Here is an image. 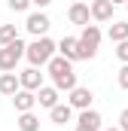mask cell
I'll return each mask as SVG.
<instances>
[{
	"label": "cell",
	"instance_id": "obj_1",
	"mask_svg": "<svg viewBox=\"0 0 128 131\" xmlns=\"http://www.w3.org/2000/svg\"><path fill=\"white\" fill-rule=\"evenodd\" d=\"M49 76H52V85L58 89V92H70V89H76V73H73V64L61 58V55H52L49 58Z\"/></svg>",
	"mask_w": 128,
	"mask_h": 131
},
{
	"label": "cell",
	"instance_id": "obj_2",
	"mask_svg": "<svg viewBox=\"0 0 128 131\" xmlns=\"http://www.w3.org/2000/svg\"><path fill=\"white\" fill-rule=\"evenodd\" d=\"M98 46H101V28H98V25H82V34L76 37L79 61H92L98 55Z\"/></svg>",
	"mask_w": 128,
	"mask_h": 131
},
{
	"label": "cell",
	"instance_id": "obj_3",
	"mask_svg": "<svg viewBox=\"0 0 128 131\" xmlns=\"http://www.w3.org/2000/svg\"><path fill=\"white\" fill-rule=\"evenodd\" d=\"M55 55V43L49 40V37H37L31 46L25 49V58L31 61V67H43L49 64V58Z\"/></svg>",
	"mask_w": 128,
	"mask_h": 131
},
{
	"label": "cell",
	"instance_id": "obj_4",
	"mask_svg": "<svg viewBox=\"0 0 128 131\" xmlns=\"http://www.w3.org/2000/svg\"><path fill=\"white\" fill-rule=\"evenodd\" d=\"M25 49H28V46H25V40H22V37H15L12 43H6V46L0 49V70H3V73L15 70V64L25 58Z\"/></svg>",
	"mask_w": 128,
	"mask_h": 131
},
{
	"label": "cell",
	"instance_id": "obj_5",
	"mask_svg": "<svg viewBox=\"0 0 128 131\" xmlns=\"http://www.w3.org/2000/svg\"><path fill=\"white\" fill-rule=\"evenodd\" d=\"M25 28H28V34H34V37H46L49 28H52V21H49V15L40 9V12H31V15H28Z\"/></svg>",
	"mask_w": 128,
	"mask_h": 131
},
{
	"label": "cell",
	"instance_id": "obj_6",
	"mask_svg": "<svg viewBox=\"0 0 128 131\" xmlns=\"http://www.w3.org/2000/svg\"><path fill=\"white\" fill-rule=\"evenodd\" d=\"M67 95H70V98H67V104H70L73 110H89V107H92V101H95L92 89H86V85H76V89H70Z\"/></svg>",
	"mask_w": 128,
	"mask_h": 131
},
{
	"label": "cell",
	"instance_id": "obj_7",
	"mask_svg": "<svg viewBox=\"0 0 128 131\" xmlns=\"http://www.w3.org/2000/svg\"><path fill=\"white\" fill-rule=\"evenodd\" d=\"M67 18H70V25H89V18H92V12H89V3H82V0H73L70 3V9H67Z\"/></svg>",
	"mask_w": 128,
	"mask_h": 131
},
{
	"label": "cell",
	"instance_id": "obj_8",
	"mask_svg": "<svg viewBox=\"0 0 128 131\" xmlns=\"http://www.w3.org/2000/svg\"><path fill=\"white\" fill-rule=\"evenodd\" d=\"M113 3L110 0H92L89 3V12H92V18L95 21H113Z\"/></svg>",
	"mask_w": 128,
	"mask_h": 131
},
{
	"label": "cell",
	"instance_id": "obj_9",
	"mask_svg": "<svg viewBox=\"0 0 128 131\" xmlns=\"http://www.w3.org/2000/svg\"><path fill=\"white\" fill-rule=\"evenodd\" d=\"M18 85L28 89V92H37V89L43 85V73H40V67H28V70H22V73H18Z\"/></svg>",
	"mask_w": 128,
	"mask_h": 131
},
{
	"label": "cell",
	"instance_id": "obj_10",
	"mask_svg": "<svg viewBox=\"0 0 128 131\" xmlns=\"http://www.w3.org/2000/svg\"><path fill=\"white\" fill-rule=\"evenodd\" d=\"M34 104H37V95H34V92H28V89H18V92L12 95V107H15L18 113L34 110Z\"/></svg>",
	"mask_w": 128,
	"mask_h": 131
},
{
	"label": "cell",
	"instance_id": "obj_11",
	"mask_svg": "<svg viewBox=\"0 0 128 131\" xmlns=\"http://www.w3.org/2000/svg\"><path fill=\"white\" fill-rule=\"evenodd\" d=\"M34 95H37V104L46 107V110H52V107L58 104V89H55V85H40Z\"/></svg>",
	"mask_w": 128,
	"mask_h": 131
},
{
	"label": "cell",
	"instance_id": "obj_12",
	"mask_svg": "<svg viewBox=\"0 0 128 131\" xmlns=\"http://www.w3.org/2000/svg\"><path fill=\"white\" fill-rule=\"evenodd\" d=\"M55 52H61V58H67V61H79V52H76V37H64L61 43H55Z\"/></svg>",
	"mask_w": 128,
	"mask_h": 131
},
{
	"label": "cell",
	"instance_id": "obj_13",
	"mask_svg": "<svg viewBox=\"0 0 128 131\" xmlns=\"http://www.w3.org/2000/svg\"><path fill=\"white\" fill-rule=\"evenodd\" d=\"M49 119H52L55 125H67V122L73 119V107H70V104H55V107L49 110Z\"/></svg>",
	"mask_w": 128,
	"mask_h": 131
},
{
	"label": "cell",
	"instance_id": "obj_14",
	"mask_svg": "<svg viewBox=\"0 0 128 131\" xmlns=\"http://www.w3.org/2000/svg\"><path fill=\"white\" fill-rule=\"evenodd\" d=\"M101 122H104V119H101L98 110H92V107H89V110H79V125H82V128L101 131Z\"/></svg>",
	"mask_w": 128,
	"mask_h": 131
},
{
	"label": "cell",
	"instance_id": "obj_15",
	"mask_svg": "<svg viewBox=\"0 0 128 131\" xmlns=\"http://www.w3.org/2000/svg\"><path fill=\"white\" fill-rule=\"evenodd\" d=\"M18 89H22V85H18V73H12V70H9V73H0V95H9V98H12Z\"/></svg>",
	"mask_w": 128,
	"mask_h": 131
},
{
	"label": "cell",
	"instance_id": "obj_16",
	"mask_svg": "<svg viewBox=\"0 0 128 131\" xmlns=\"http://www.w3.org/2000/svg\"><path fill=\"white\" fill-rule=\"evenodd\" d=\"M18 131H40V119L34 116V110L18 113Z\"/></svg>",
	"mask_w": 128,
	"mask_h": 131
},
{
	"label": "cell",
	"instance_id": "obj_17",
	"mask_svg": "<svg viewBox=\"0 0 128 131\" xmlns=\"http://www.w3.org/2000/svg\"><path fill=\"white\" fill-rule=\"evenodd\" d=\"M110 40H113V43L128 40V21H113V25H110Z\"/></svg>",
	"mask_w": 128,
	"mask_h": 131
},
{
	"label": "cell",
	"instance_id": "obj_18",
	"mask_svg": "<svg viewBox=\"0 0 128 131\" xmlns=\"http://www.w3.org/2000/svg\"><path fill=\"white\" fill-rule=\"evenodd\" d=\"M15 37H18V31H15V25H3V28H0V46L12 43Z\"/></svg>",
	"mask_w": 128,
	"mask_h": 131
},
{
	"label": "cell",
	"instance_id": "obj_19",
	"mask_svg": "<svg viewBox=\"0 0 128 131\" xmlns=\"http://www.w3.org/2000/svg\"><path fill=\"white\" fill-rule=\"evenodd\" d=\"M116 58H119L122 64H128V40H122V43H116Z\"/></svg>",
	"mask_w": 128,
	"mask_h": 131
},
{
	"label": "cell",
	"instance_id": "obj_20",
	"mask_svg": "<svg viewBox=\"0 0 128 131\" xmlns=\"http://www.w3.org/2000/svg\"><path fill=\"white\" fill-rule=\"evenodd\" d=\"M6 3H9V9H12V12H25V9L31 6V0H6Z\"/></svg>",
	"mask_w": 128,
	"mask_h": 131
},
{
	"label": "cell",
	"instance_id": "obj_21",
	"mask_svg": "<svg viewBox=\"0 0 128 131\" xmlns=\"http://www.w3.org/2000/svg\"><path fill=\"white\" fill-rule=\"evenodd\" d=\"M119 89L128 92V64H122V70H119Z\"/></svg>",
	"mask_w": 128,
	"mask_h": 131
},
{
	"label": "cell",
	"instance_id": "obj_22",
	"mask_svg": "<svg viewBox=\"0 0 128 131\" xmlns=\"http://www.w3.org/2000/svg\"><path fill=\"white\" fill-rule=\"evenodd\" d=\"M119 131H128V110L119 113Z\"/></svg>",
	"mask_w": 128,
	"mask_h": 131
},
{
	"label": "cell",
	"instance_id": "obj_23",
	"mask_svg": "<svg viewBox=\"0 0 128 131\" xmlns=\"http://www.w3.org/2000/svg\"><path fill=\"white\" fill-rule=\"evenodd\" d=\"M34 6H40V9H46V6H49V3H52V0H31Z\"/></svg>",
	"mask_w": 128,
	"mask_h": 131
},
{
	"label": "cell",
	"instance_id": "obj_24",
	"mask_svg": "<svg viewBox=\"0 0 128 131\" xmlns=\"http://www.w3.org/2000/svg\"><path fill=\"white\" fill-rule=\"evenodd\" d=\"M110 3H113V6H119V3H125V0H110Z\"/></svg>",
	"mask_w": 128,
	"mask_h": 131
},
{
	"label": "cell",
	"instance_id": "obj_25",
	"mask_svg": "<svg viewBox=\"0 0 128 131\" xmlns=\"http://www.w3.org/2000/svg\"><path fill=\"white\" fill-rule=\"evenodd\" d=\"M76 131H92V128H82V125H76Z\"/></svg>",
	"mask_w": 128,
	"mask_h": 131
},
{
	"label": "cell",
	"instance_id": "obj_26",
	"mask_svg": "<svg viewBox=\"0 0 128 131\" xmlns=\"http://www.w3.org/2000/svg\"><path fill=\"white\" fill-rule=\"evenodd\" d=\"M104 131H119V128H104Z\"/></svg>",
	"mask_w": 128,
	"mask_h": 131
},
{
	"label": "cell",
	"instance_id": "obj_27",
	"mask_svg": "<svg viewBox=\"0 0 128 131\" xmlns=\"http://www.w3.org/2000/svg\"><path fill=\"white\" fill-rule=\"evenodd\" d=\"M125 6H128V0H125Z\"/></svg>",
	"mask_w": 128,
	"mask_h": 131
}]
</instances>
